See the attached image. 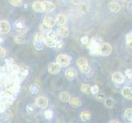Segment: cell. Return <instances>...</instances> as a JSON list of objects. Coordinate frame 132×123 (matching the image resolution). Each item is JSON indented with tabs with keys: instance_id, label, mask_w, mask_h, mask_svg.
Returning a JSON list of instances; mask_svg holds the SVG:
<instances>
[{
	"instance_id": "cell-29",
	"label": "cell",
	"mask_w": 132,
	"mask_h": 123,
	"mask_svg": "<svg viewBox=\"0 0 132 123\" xmlns=\"http://www.w3.org/2000/svg\"><path fill=\"white\" fill-rule=\"evenodd\" d=\"M125 119L127 121H131L132 120V108L126 109L125 112Z\"/></svg>"
},
{
	"instance_id": "cell-12",
	"label": "cell",
	"mask_w": 132,
	"mask_h": 123,
	"mask_svg": "<svg viewBox=\"0 0 132 123\" xmlns=\"http://www.w3.org/2000/svg\"><path fill=\"white\" fill-rule=\"evenodd\" d=\"M77 73H76V71L75 69H73V68H69L65 73V76L68 79V80H72L74 79L75 77L76 76Z\"/></svg>"
},
{
	"instance_id": "cell-15",
	"label": "cell",
	"mask_w": 132,
	"mask_h": 123,
	"mask_svg": "<svg viewBox=\"0 0 132 123\" xmlns=\"http://www.w3.org/2000/svg\"><path fill=\"white\" fill-rule=\"evenodd\" d=\"M44 9H45V12H53L54 9H55V5L49 1H44Z\"/></svg>"
},
{
	"instance_id": "cell-31",
	"label": "cell",
	"mask_w": 132,
	"mask_h": 123,
	"mask_svg": "<svg viewBox=\"0 0 132 123\" xmlns=\"http://www.w3.org/2000/svg\"><path fill=\"white\" fill-rule=\"evenodd\" d=\"M90 117H91L90 113L89 112H87V111L82 112H81V114H80V118H81V120H83V121L89 120L90 118Z\"/></svg>"
},
{
	"instance_id": "cell-18",
	"label": "cell",
	"mask_w": 132,
	"mask_h": 123,
	"mask_svg": "<svg viewBox=\"0 0 132 123\" xmlns=\"http://www.w3.org/2000/svg\"><path fill=\"white\" fill-rule=\"evenodd\" d=\"M70 103L71 107H73L75 108H79L81 105V102L80 101V99L77 98V97H73L70 99Z\"/></svg>"
},
{
	"instance_id": "cell-21",
	"label": "cell",
	"mask_w": 132,
	"mask_h": 123,
	"mask_svg": "<svg viewBox=\"0 0 132 123\" xmlns=\"http://www.w3.org/2000/svg\"><path fill=\"white\" fill-rule=\"evenodd\" d=\"M29 74V70L28 68L22 66V67H20V71H19V75L21 78H24V77L27 76Z\"/></svg>"
},
{
	"instance_id": "cell-46",
	"label": "cell",
	"mask_w": 132,
	"mask_h": 123,
	"mask_svg": "<svg viewBox=\"0 0 132 123\" xmlns=\"http://www.w3.org/2000/svg\"><path fill=\"white\" fill-rule=\"evenodd\" d=\"M126 45L129 48H132V41H126Z\"/></svg>"
},
{
	"instance_id": "cell-39",
	"label": "cell",
	"mask_w": 132,
	"mask_h": 123,
	"mask_svg": "<svg viewBox=\"0 0 132 123\" xmlns=\"http://www.w3.org/2000/svg\"><path fill=\"white\" fill-rule=\"evenodd\" d=\"M5 63H6V65L7 66H9V67H11L12 65L14 64V62H13V60L11 58H6L5 59Z\"/></svg>"
},
{
	"instance_id": "cell-8",
	"label": "cell",
	"mask_w": 132,
	"mask_h": 123,
	"mask_svg": "<svg viewBox=\"0 0 132 123\" xmlns=\"http://www.w3.org/2000/svg\"><path fill=\"white\" fill-rule=\"evenodd\" d=\"M112 78V80L117 84L123 83L124 80H125V77L121 73V72H115V73H113Z\"/></svg>"
},
{
	"instance_id": "cell-33",
	"label": "cell",
	"mask_w": 132,
	"mask_h": 123,
	"mask_svg": "<svg viewBox=\"0 0 132 123\" xmlns=\"http://www.w3.org/2000/svg\"><path fill=\"white\" fill-rule=\"evenodd\" d=\"M44 36L43 35L42 33H37L35 34V41H43V42H44Z\"/></svg>"
},
{
	"instance_id": "cell-1",
	"label": "cell",
	"mask_w": 132,
	"mask_h": 123,
	"mask_svg": "<svg viewBox=\"0 0 132 123\" xmlns=\"http://www.w3.org/2000/svg\"><path fill=\"white\" fill-rule=\"evenodd\" d=\"M102 44V39L98 37H94L91 39L89 44V49L91 55H101V51H100V46Z\"/></svg>"
},
{
	"instance_id": "cell-9",
	"label": "cell",
	"mask_w": 132,
	"mask_h": 123,
	"mask_svg": "<svg viewBox=\"0 0 132 123\" xmlns=\"http://www.w3.org/2000/svg\"><path fill=\"white\" fill-rule=\"evenodd\" d=\"M32 7L35 12H42L44 11H45L44 9V3L43 2H35L32 4Z\"/></svg>"
},
{
	"instance_id": "cell-6",
	"label": "cell",
	"mask_w": 132,
	"mask_h": 123,
	"mask_svg": "<svg viewBox=\"0 0 132 123\" xmlns=\"http://www.w3.org/2000/svg\"><path fill=\"white\" fill-rule=\"evenodd\" d=\"M60 68L61 66L58 64V63H50L48 69V72L52 75H57L59 71H60Z\"/></svg>"
},
{
	"instance_id": "cell-34",
	"label": "cell",
	"mask_w": 132,
	"mask_h": 123,
	"mask_svg": "<svg viewBox=\"0 0 132 123\" xmlns=\"http://www.w3.org/2000/svg\"><path fill=\"white\" fill-rule=\"evenodd\" d=\"M58 35H57V33L56 32H53V31H51L48 35V38H50V39H53V40H55V41H57L58 40Z\"/></svg>"
},
{
	"instance_id": "cell-20",
	"label": "cell",
	"mask_w": 132,
	"mask_h": 123,
	"mask_svg": "<svg viewBox=\"0 0 132 123\" xmlns=\"http://www.w3.org/2000/svg\"><path fill=\"white\" fill-rule=\"evenodd\" d=\"M44 44H45V45H47V46L49 47V48H55L57 41L47 37V38H45V39H44Z\"/></svg>"
},
{
	"instance_id": "cell-16",
	"label": "cell",
	"mask_w": 132,
	"mask_h": 123,
	"mask_svg": "<svg viewBox=\"0 0 132 123\" xmlns=\"http://www.w3.org/2000/svg\"><path fill=\"white\" fill-rule=\"evenodd\" d=\"M52 27H49V26H46L45 24H41L39 26V30H40V32H41L42 34H44V35H48L50 32L52 31Z\"/></svg>"
},
{
	"instance_id": "cell-13",
	"label": "cell",
	"mask_w": 132,
	"mask_h": 123,
	"mask_svg": "<svg viewBox=\"0 0 132 123\" xmlns=\"http://www.w3.org/2000/svg\"><path fill=\"white\" fill-rule=\"evenodd\" d=\"M56 24L60 26H62L66 24V21H67V19H66V17L62 14H59L56 17Z\"/></svg>"
},
{
	"instance_id": "cell-40",
	"label": "cell",
	"mask_w": 132,
	"mask_h": 123,
	"mask_svg": "<svg viewBox=\"0 0 132 123\" xmlns=\"http://www.w3.org/2000/svg\"><path fill=\"white\" fill-rule=\"evenodd\" d=\"M6 55V51H5V49H4L3 48H0V58H3L4 57H5Z\"/></svg>"
},
{
	"instance_id": "cell-41",
	"label": "cell",
	"mask_w": 132,
	"mask_h": 123,
	"mask_svg": "<svg viewBox=\"0 0 132 123\" xmlns=\"http://www.w3.org/2000/svg\"><path fill=\"white\" fill-rule=\"evenodd\" d=\"M126 75L128 78H132V69H127L126 71Z\"/></svg>"
},
{
	"instance_id": "cell-23",
	"label": "cell",
	"mask_w": 132,
	"mask_h": 123,
	"mask_svg": "<svg viewBox=\"0 0 132 123\" xmlns=\"http://www.w3.org/2000/svg\"><path fill=\"white\" fill-rule=\"evenodd\" d=\"M39 91V86L37 84H32L30 86V92L32 94H38Z\"/></svg>"
},
{
	"instance_id": "cell-4",
	"label": "cell",
	"mask_w": 132,
	"mask_h": 123,
	"mask_svg": "<svg viewBox=\"0 0 132 123\" xmlns=\"http://www.w3.org/2000/svg\"><path fill=\"white\" fill-rule=\"evenodd\" d=\"M100 51H101L102 56H108L112 51V47L111 46V44L108 43H102L101 46H100Z\"/></svg>"
},
{
	"instance_id": "cell-38",
	"label": "cell",
	"mask_w": 132,
	"mask_h": 123,
	"mask_svg": "<svg viewBox=\"0 0 132 123\" xmlns=\"http://www.w3.org/2000/svg\"><path fill=\"white\" fill-rule=\"evenodd\" d=\"M97 99L98 100V101H100V102L105 101V99H106L105 95H104L103 94H102V93H100V94H98L97 95Z\"/></svg>"
},
{
	"instance_id": "cell-11",
	"label": "cell",
	"mask_w": 132,
	"mask_h": 123,
	"mask_svg": "<svg viewBox=\"0 0 132 123\" xmlns=\"http://www.w3.org/2000/svg\"><path fill=\"white\" fill-rule=\"evenodd\" d=\"M108 8L111 12H118L121 10V6H120L119 3H117L116 2H112L108 4Z\"/></svg>"
},
{
	"instance_id": "cell-32",
	"label": "cell",
	"mask_w": 132,
	"mask_h": 123,
	"mask_svg": "<svg viewBox=\"0 0 132 123\" xmlns=\"http://www.w3.org/2000/svg\"><path fill=\"white\" fill-rule=\"evenodd\" d=\"M9 3L14 7H21L22 4V0H9Z\"/></svg>"
},
{
	"instance_id": "cell-10",
	"label": "cell",
	"mask_w": 132,
	"mask_h": 123,
	"mask_svg": "<svg viewBox=\"0 0 132 123\" xmlns=\"http://www.w3.org/2000/svg\"><path fill=\"white\" fill-rule=\"evenodd\" d=\"M57 33L59 36H61V37H67L68 35H69V31H68L67 27L60 26L57 30Z\"/></svg>"
},
{
	"instance_id": "cell-3",
	"label": "cell",
	"mask_w": 132,
	"mask_h": 123,
	"mask_svg": "<svg viewBox=\"0 0 132 123\" xmlns=\"http://www.w3.org/2000/svg\"><path fill=\"white\" fill-rule=\"evenodd\" d=\"M71 62V58L66 54H60L57 57V63H58L61 67H67Z\"/></svg>"
},
{
	"instance_id": "cell-44",
	"label": "cell",
	"mask_w": 132,
	"mask_h": 123,
	"mask_svg": "<svg viewBox=\"0 0 132 123\" xmlns=\"http://www.w3.org/2000/svg\"><path fill=\"white\" fill-rule=\"evenodd\" d=\"M6 108H7V106L5 105V104H3V103H1V108H0V111H1V113H3V112H5V110H6Z\"/></svg>"
},
{
	"instance_id": "cell-42",
	"label": "cell",
	"mask_w": 132,
	"mask_h": 123,
	"mask_svg": "<svg viewBox=\"0 0 132 123\" xmlns=\"http://www.w3.org/2000/svg\"><path fill=\"white\" fill-rule=\"evenodd\" d=\"M62 45H63V42L62 40H57V44H56V48H61L62 47Z\"/></svg>"
},
{
	"instance_id": "cell-28",
	"label": "cell",
	"mask_w": 132,
	"mask_h": 123,
	"mask_svg": "<svg viewBox=\"0 0 132 123\" xmlns=\"http://www.w3.org/2000/svg\"><path fill=\"white\" fill-rule=\"evenodd\" d=\"M44 42L43 41H35L34 42V47L36 50H42L44 48Z\"/></svg>"
},
{
	"instance_id": "cell-19",
	"label": "cell",
	"mask_w": 132,
	"mask_h": 123,
	"mask_svg": "<svg viewBox=\"0 0 132 123\" xmlns=\"http://www.w3.org/2000/svg\"><path fill=\"white\" fill-rule=\"evenodd\" d=\"M58 98H59V99L61 100V101H62V102H68V101H70V99H71V98H70V94H68L67 92H62L61 94H59V95H58Z\"/></svg>"
},
{
	"instance_id": "cell-25",
	"label": "cell",
	"mask_w": 132,
	"mask_h": 123,
	"mask_svg": "<svg viewBox=\"0 0 132 123\" xmlns=\"http://www.w3.org/2000/svg\"><path fill=\"white\" fill-rule=\"evenodd\" d=\"M80 90H81V92H83L84 94H89L91 93V87L89 85H86V84H83L82 85H81V87H80Z\"/></svg>"
},
{
	"instance_id": "cell-7",
	"label": "cell",
	"mask_w": 132,
	"mask_h": 123,
	"mask_svg": "<svg viewBox=\"0 0 132 123\" xmlns=\"http://www.w3.org/2000/svg\"><path fill=\"white\" fill-rule=\"evenodd\" d=\"M10 24L7 21H1V22H0V31H1V34H7L10 31Z\"/></svg>"
},
{
	"instance_id": "cell-27",
	"label": "cell",
	"mask_w": 132,
	"mask_h": 123,
	"mask_svg": "<svg viewBox=\"0 0 132 123\" xmlns=\"http://www.w3.org/2000/svg\"><path fill=\"white\" fill-rule=\"evenodd\" d=\"M14 40L16 44H24L26 42V38L23 35H19L16 36L14 38Z\"/></svg>"
},
{
	"instance_id": "cell-14",
	"label": "cell",
	"mask_w": 132,
	"mask_h": 123,
	"mask_svg": "<svg viewBox=\"0 0 132 123\" xmlns=\"http://www.w3.org/2000/svg\"><path fill=\"white\" fill-rule=\"evenodd\" d=\"M44 24H45L49 27H53L56 24V20H54L51 17H45L44 18Z\"/></svg>"
},
{
	"instance_id": "cell-36",
	"label": "cell",
	"mask_w": 132,
	"mask_h": 123,
	"mask_svg": "<svg viewBox=\"0 0 132 123\" xmlns=\"http://www.w3.org/2000/svg\"><path fill=\"white\" fill-rule=\"evenodd\" d=\"M99 91V88L98 85H94L91 87V93H92L93 94H96L98 93Z\"/></svg>"
},
{
	"instance_id": "cell-2",
	"label": "cell",
	"mask_w": 132,
	"mask_h": 123,
	"mask_svg": "<svg viewBox=\"0 0 132 123\" xmlns=\"http://www.w3.org/2000/svg\"><path fill=\"white\" fill-rule=\"evenodd\" d=\"M76 64L79 67L80 71L85 74H88L90 71V67L89 66V63L85 58H80L78 60L76 61Z\"/></svg>"
},
{
	"instance_id": "cell-17",
	"label": "cell",
	"mask_w": 132,
	"mask_h": 123,
	"mask_svg": "<svg viewBox=\"0 0 132 123\" xmlns=\"http://www.w3.org/2000/svg\"><path fill=\"white\" fill-rule=\"evenodd\" d=\"M122 95L127 99H132V89L129 87H125L122 89Z\"/></svg>"
},
{
	"instance_id": "cell-22",
	"label": "cell",
	"mask_w": 132,
	"mask_h": 123,
	"mask_svg": "<svg viewBox=\"0 0 132 123\" xmlns=\"http://www.w3.org/2000/svg\"><path fill=\"white\" fill-rule=\"evenodd\" d=\"M12 115L10 112L6 113V114H4L2 117L1 123H10V121L12 120Z\"/></svg>"
},
{
	"instance_id": "cell-26",
	"label": "cell",
	"mask_w": 132,
	"mask_h": 123,
	"mask_svg": "<svg viewBox=\"0 0 132 123\" xmlns=\"http://www.w3.org/2000/svg\"><path fill=\"white\" fill-rule=\"evenodd\" d=\"M14 26L16 27L17 30H22V29H25L26 25H25V22L23 21L18 20V21H16L14 23Z\"/></svg>"
},
{
	"instance_id": "cell-37",
	"label": "cell",
	"mask_w": 132,
	"mask_h": 123,
	"mask_svg": "<svg viewBox=\"0 0 132 123\" xmlns=\"http://www.w3.org/2000/svg\"><path fill=\"white\" fill-rule=\"evenodd\" d=\"M80 42L82 43L83 44H87L89 43V37L87 35H85V36H82L80 39Z\"/></svg>"
},
{
	"instance_id": "cell-30",
	"label": "cell",
	"mask_w": 132,
	"mask_h": 123,
	"mask_svg": "<svg viewBox=\"0 0 132 123\" xmlns=\"http://www.w3.org/2000/svg\"><path fill=\"white\" fill-rule=\"evenodd\" d=\"M114 103H115L114 100L111 98H108L105 99V106L108 108H112L113 106H114Z\"/></svg>"
},
{
	"instance_id": "cell-24",
	"label": "cell",
	"mask_w": 132,
	"mask_h": 123,
	"mask_svg": "<svg viewBox=\"0 0 132 123\" xmlns=\"http://www.w3.org/2000/svg\"><path fill=\"white\" fill-rule=\"evenodd\" d=\"M79 9H80V12L81 13H83V14H85V13H87L89 12V5H88L87 3H80Z\"/></svg>"
},
{
	"instance_id": "cell-35",
	"label": "cell",
	"mask_w": 132,
	"mask_h": 123,
	"mask_svg": "<svg viewBox=\"0 0 132 123\" xmlns=\"http://www.w3.org/2000/svg\"><path fill=\"white\" fill-rule=\"evenodd\" d=\"M44 117L45 118H47V119H51L53 117V112L52 110H47L44 112Z\"/></svg>"
},
{
	"instance_id": "cell-43",
	"label": "cell",
	"mask_w": 132,
	"mask_h": 123,
	"mask_svg": "<svg viewBox=\"0 0 132 123\" xmlns=\"http://www.w3.org/2000/svg\"><path fill=\"white\" fill-rule=\"evenodd\" d=\"M26 109H27V112H32L34 111V109H35V107H34L33 104H30V105L27 106Z\"/></svg>"
},
{
	"instance_id": "cell-5",
	"label": "cell",
	"mask_w": 132,
	"mask_h": 123,
	"mask_svg": "<svg viewBox=\"0 0 132 123\" xmlns=\"http://www.w3.org/2000/svg\"><path fill=\"white\" fill-rule=\"evenodd\" d=\"M48 99L45 98V97H43V96H40V97H38L35 100V105L40 108H44L48 106Z\"/></svg>"
},
{
	"instance_id": "cell-48",
	"label": "cell",
	"mask_w": 132,
	"mask_h": 123,
	"mask_svg": "<svg viewBox=\"0 0 132 123\" xmlns=\"http://www.w3.org/2000/svg\"><path fill=\"white\" fill-rule=\"evenodd\" d=\"M131 121V123H132V120H131V121Z\"/></svg>"
},
{
	"instance_id": "cell-45",
	"label": "cell",
	"mask_w": 132,
	"mask_h": 123,
	"mask_svg": "<svg viewBox=\"0 0 132 123\" xmlns=\"http://www.w3.org/2000/svg\"><path fill=\"white\" fill-rule=\"evenodd\" d=\"M71 2L74 4H80V0H71Z\"/></svg>"
},
{
	"instance_id": "cell-47",
	"label": "cell",
	"mask_w": 132,
	"mask_h": 123,
	"mask_svg": "<svg viewBox=\"0 0 132 123\" xmlns=\"http://www.w3.org/2000/svg\"><path fill=\"white\" fill-rule=\"evenodd\" d=\"M109 123H120V122H118L117 121H116V120H112L110 122H109Z\"/></svg>"
}]
</instances>
